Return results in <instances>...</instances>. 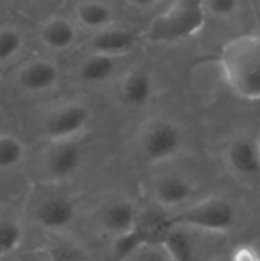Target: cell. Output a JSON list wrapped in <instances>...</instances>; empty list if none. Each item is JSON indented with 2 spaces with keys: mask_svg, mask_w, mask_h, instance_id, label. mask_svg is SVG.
<instances>
[{
  "mask_svg": "<svg viewBox=\"0 0 260 261\" xmlns=\"http://www.w3.org/2000/svg\"><path fill=\"white\" fill-rule=\"evenodd\" d=\"M2 3H3V0H0V6H2Z\"/></svg>",
  "mask_w": 260,
  "mask_h": 261,
  "instance_id": "obj_27",
  "label": "cell"
},
{
  "mask_svg": "<svg viewBox=\"0 0 260 261\" xmlns=\"http://www.w3.org/2000/svg\"><path fill=\"white\" fill-rule=\"evenodd\" d=\"M83 164V148L74 141L55 142L48 154L46 168L55 179H67L78 171Z\"/></svg>",
  "mask_w": 260,
  "mask_h": 261,
  "instance_id": "obj_12",
  "label": "cell"
},
{
  "mask_svg": "<svg viewBox=\"0 0 260 261\" xmlns=\"http://www.w3.org/2000/svg\"><path fill=\"white\" fill-rule=\"evenodd\" d=\"M182 148V132L176 122L167 118H156L147 122L141 132L139 150L150 165L167 162L176 158Z\"/></svg>",
  "mask_w": 260,
  "mask_h": 261,
  "instance_id": "obj_4",
  "label": "cell"
},
{
  "mask_svg": "<svg viewBox=\"0 0 260 261\" xmlns=\"http://www.w3.org/2000/svg\"><path fill=\"white\" fill-rule=\"evenodd\" d=\"M40 40L52 50H67L77 41V28L66 17H51L40 28Z\"/></svg>",
  "mask_w": 260,
  "mask_h": 261,
  "instance_id": "obj_14",
  "label": "cell"
},
{
  "mask_svg": "<svg viewBox=\"0 0 260 261\" xmlns=\"http://www.w3.org/2000/svg\"><path fill=\"white\" fill-rule=\"evenodd\" d=\"M256 141H257V147H259V153H260V132H259V135L256 136Z\"/></svg>",
  "mask_w": 260,
  "mask_h": 261,
  "instance_id": "obj_26",
  "label": "cell"
},
{
  "mask_svg": "<svg viewBox=\"0 0 260 261\" xmlns=\"http://www.w3.org/2000/svg\"><path fill=\"white\" fill-rule=\"evenodd\" d=\"M236 206L224 197H207L184 206L179 213L169 216V226L198 229L215 234H227L238 225Z\"/></svg>",
  "mask_w": 260,
  "mask_h": 261,
  "instance_id": "obj_3",
  "label": "cell"
},
{
  "mask_svg": "<svg viewBox=\"0 0 260 261\" xmlns=\"http://www.w3.org/2000/svg\"><path fill=\"white\" fill-rule=\"evenodd\" d=\"M60 81L58 67L44 58H37L25 64L17 75V83L28 92H46L54 89Z\"/></svg>",
  "mask_w": 260,
  "mask_h": 261,
  "instance_id": "obj_11",
  "label": "cell"
},
{
  "mask_svg": "<svg viewBox=\"0 0 260 261\" xmlns=\"http://www.w3.org/2000/svg\"><path fill=\"white\" fill-rule=\"evenodd\" d=\"M225 161L233 173L241 177H256L260 174V153L256 138L234 136L225 148Z\"/></svg>",
  "mask_w": 260,
  "mask_h": 261,
  "instance_id": "obj_8",
  "label": "cell"
},
{
  "mask_svg": "<svg viewBox=\"0 0 260 261\" xmlns=\"http://www.w3.org/2000/svg\"><path fill=\"white\" fill-rule=\"evenodd\" d=\"M204 0H173L170 6L156 15L146 35L158 43H173L195 37L205 24Z\"/></svg>",
  "mask_w": 260,
  "mask_h": 261,
  "instance_id": "obj_2",
  "label": "cell"
},
{
  "mask_svg": "<svg viewBox=\"0 0 260 261\" xmlns=\"http://www.w3.org/2000/svg\"><path fill=\"white\" fill-rule=\"evenodd\" d=\"M25 40L18 29L5 26L0 28V63L14 58L23 47Z\"/></svg>",
  "mask_w": 260,
  "mask_h": 261,
  "instance_id": "obj_19",
  "label": "cell"
},
{
  "mask_svg": "<svg viewBox=\"0 0 260 261\" xmlns=\"http://www.w3.org/2000/svg\"><path fill=\"white\" fill-rule=\"evenodd\" d=\"M132 261H172L167 251L162 248L161 243L149 245L143 249H139L132 258Z\"/></svg>",
  "mask_w": 260,
  "mask_h": 261,
  "instance_id": "obj_22",
  "label": "cell"
},
{
  "mask_svg": "<svg viewBox=\"0 0 260 261\" xmlns=\"http://www.w3.org/2000/svg\"><path fill=\"white\" fill-rule=\"evenodd\" d=\"M120 58L90 52L78 66V78L86 84H103L118 70Z\"/></svg>",
  "mask_w": 260,
  "mask_h": 261,
  "instance_id": "obj_16",
  "label": "cell"
},
{
  "mask_svg": "<svg viewBox=\"0 0 260 261\" xmlns=\"http://www.w3.org/2000/svg\"><path fill=\"white\" fill-rule=\"evenodd\" d=\"M126 3L135 9H139V11H146V9H152L155 8L159 0H126Z\"/></svg>",
  "mask_w": 260,
  "mask_h": 261,
  "instance_id": "obj_25",
  "label": "cell"
},
{
  "mask_svg": "<svg viewBox=\"0 0 260 261\" xmlns=\"http://www.w3.org/2000/svg\"><path fill=\"white\" fill-rule=\"evenodd\" d=\"M51 261H84L83 257L70 248H55L51 252Z\"/></svg>",
  "mask_w": 260,
  "mask_h": 261,
  "instance_id": "obj_24",
  "label": "cell"
},
{
  "mask_svg": "<svg viewBox=\"0 0 260 261\" xmlns=\"http://www.w3.org/2000/svg\"><path fill=\"white\" fill-rule=\"evenodd\" d=\"M92 121V110L83 102H67L55 109L44 124L46 136L55 142L74 141Z\"/></svg>",
  "mask_w": 260,
  "mask_h": 261,
  "instance_id": "obj_5",
  "label": "cell"
},
{
  "mask_svg": "<svg viewBox=\"0 0 260 261\" xmlns=\"http://www.w3.org/2000/svg\"><path fill=\"white\" fill-rule=\"evenodd\" d=\"M138 206L129 199H116L107 203L100 214V225L106 234L118 239L129 234L139 220Z\"/></svg>",
  "mask_w": 260,
  "mask_h": 261,
  "instance_id": "obj_9",
  "label": "cell"
},
{
  "mask_svg": "<svg viewBox=\"0 0 260 261\" xmlns=\"http://www.w3.org/2000/svg\"><path fill=\"white\" fill-rule=\"evenodd\" d=\"M204 5L207 14L218 20H231L242 9V0H204Z\"/></svg>",
  "mask_w": 260,
  "mask_h": 261,
  "instance_id": "obj_21",
  "label": "cell"
},
{
  "mask_svg": "<svg viewBox=\"0 0 260 261\" xmlns=\"http://www.w3.org/2000/svg\"><path fill=\"white\" fill-rule=\"evenodd\" d=\"M138 44V35L116 24H112L106 29L93 32L90 38V52L121 58L130 54Z\"/></svg>",
  "mask_w": 260,
  "mask_h": 261,
  "instance_id": "obj_10",
  "label": "cell"
},
{
  "mask_svg": "<svg viewBox=\"0 0 260 261\" xmlns=\"http://www.w3.org/2000/svg\"><path fill=\"white\" fill-rule=\"evenodd\" d=\"M77 21L93 32L115 24V9L104 0H81L75 6Z\"/></svg>",
  "mask_w": 260,
  "mask_h": 261,
  "instance_id": "obj_15",
  "label": "cell"
},
{
  "mask_svg": "<svg viewBox=\"0 0 260 261\" xmlns=\"http://www.w3.org/2000/svg\"><path fill=\"white\" fill-rule=\"evenodd\" d=\"M195 184L181 173L161 176L153 185V200L162 210H178L190 205L195 196Z\"/></svg>",
  "mask_w": 260,
  "mask_h": 261,
  "instance_id": "obj_6",
  "label": "cell"
},
{
  "mask_svg": "<svg viewBox=\"0 0 260 261\" xmlns=\"http://www.w3.org/2000/svg\"><path fill=\"white\" fill-rule=\"evenodd\" d=\"M26 154L25 144L14 135H0V170L17 167Z\"/></svg>",
  "mask_w": 260,
  "mask_h": 261,
  "instance_id": "obj_18",
  "label": "cell"
},
{
  "mask_svg": "<svg viewBox=\"0 0 260 261\" xmlns=\"http://www.w3.org/2000/svg\"><path fill=\"white\" fill-rule=\"evenodd\" d=\"M23 240V228L14 220H0V254L14 252Z\"/></svg>",
  "mask_w": 260,
  "mask_h": 261,
  "instance_id": "obj_20",
  "label": "cell"
},
{
  "mask_svg": "<svg viewBox=\"0 0 260 261\" xmlns=\"http://www.w3.org/2000/svg\"><path fill=\"white\" fill-rule=\"evenodd\" d=\"M37 222L51 231L67 228L77 217L75 203L64 196H54L40 203L35 213Z\"/></svg>",
  "mask_w": 260,
  "mask_h": 261,
  "instance_id": "obj_13",
  "label": "cell"
},
{
  "mask_svg": "<svg viewBox=\"0 0 260 261\" xmlns=\"http://www.w3.org/2000/svg\"><path fill=\"white\" fill-rule=\"evenodd\" d=\"M219 64L233 93L247 101H260V35L245 34L225 43Z\"/></svg>",
  "mask_w": 260,
  "mask_h": 261,
  "instance_id": "obj_1",
  "label": "cell"
},
{
  "mask_svg": "<svg viewBox=\"0 0 260 261\" xmlns=\"http://www.w3.org/2000/svg\"><path fill=\"white\" fill-rule=\"evenodd\" d=\"M187 231L185 228L169 226L164 232L161 245L172 261H196V248Z\"/></svg>",
  "mask_w": 260,
  "mask_h": 261,
  "instance_id": "obj_17",
  "label": "cell"
},
{
  "mask_svg": "<svg viewBox=\"0 0 260 261\" xmlns=\"http://www.w3.org/2000/svg\"><path fill=\"white\" fill-rule=\"evenodd\" d=\"M155 93V80L152 73L143 67L127 70L118 84V99L129 109L146 107Z\"/></svg>",
  "mask_w": 260,
  "mask_h": 261,
  "instance_id": "obj_7",
  "label": "cell"
},
{
  "mask_svg": "<svg viewBox=\"0 0 260 261\" xmlns=\"http://www.w3.org/2000/svg\"><path fill=\"white\" fill-rule=\"evenodd\" d=\"M230 261H260V249L253 245H239L231 252Z\"/></svg>",
  "mask_w": 260,
  "mask_h": 261,
  "instance_id": "obj_23",
  "label": "cell"
}]
</instances>
